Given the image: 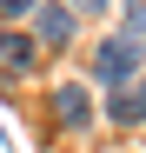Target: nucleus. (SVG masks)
I'll use <instances>...</instances> for the list:
<instances>
[{"label":"nucleus","mask_w":146,"mask_h":153,"mask_svg":"<svg viewBox=\"0 0 146 153\" xmlns=\"http://www.w3.org/2000/svg\"><path fill=\"white\" fill-rule=\"evenodd\" d=\"M27 7H40V0H0V13H27Z\"/></svg>","instance_id":"obj_7"},{"label":"nucleus","mask_w":146,"mask_h":153,"mask_svg":"<svg viewBox=\"0 0 146 153\" xmlns=\"http://www.w3.org/2000/svg\"><path fill=\"white\" fill-rule=\"evenodd\" d=\"M66 33H73V13H66V7H40L33 40H66Z\"/></svg>","instance_id":"obj_5"},{"label":"nucleus","mask_w":146,"mask_h":153,"mask_svg":"<svg viewBox=\"0 0 146 153\" xmlns=\"http://www.w3.org/2000/svg\"><path fill=\"white\" fill-rule=\"evenodd\" d=\"M126 20H133V40L146 33V0H126Z\"/></svg>","instance_id":"obj_6"},{"label":"nucleus","mask_w":146,"mask_h":153,"mask_svg":"<svg viewBox=\"0 0 146 153\" xmlns=\"http://www.w3.org/2000/svg\"><path fill=\"white\" fill-rule=\"evenodd\" d=\"M139 67H146V40H133V33H119V40H106L100 53H93V80H106V87H119V80H139Z\"/></svg>","instance_id":"obj_1"},{"label":"nucleus","mask_w":146,"mask_h":153,"mask_svg":"<svg viewBox=\"0 0 146 153\" xmlns=\"http://www.w3.org/2000/svg\"><path fill=\"white\" fill-rule=\"evenodd\" d=\"M113 120H119V126L146 120V73H139L133 87H113Z\"/></svg>","instance_id":"obj_3"},{"label":"nucleus","mask_w":146,"mask_h":153,"mask_svg":"<svg viewBox=\"0 0 146 153\" xmlns=\"http://www.w3.org/2000/svg\"><path fill=\"white\" fill-rule=\"evenodd\" d=\"M40 60V40L33 33H0V73H27Z\"/></svg>","instance_id":"obj_2"},{"label":"nucleus","mask_w":146,"mask_h":153,"mask_svg":"<svg viewBox=\"0 0 146 153\" xmlns=\"http://www.w3.org/2000/svg\"><path fill=\"white\" fill-rule=\"evenodd\" d=\"M53 113H60L66 126H80V120H86V87H60V93H53Z\"/></svg>","instance_id":"obj_4"},{"label":"nucleus","mask_w":146,"mask_h":153,"mask_svg":"<svg viewBox=\"0 0 146 153\" xmlns=\"http://www.w3.org/2000/svg\"><path fill=\"white\" fill-rule=\"evenodd\" d=\"M73 7H80V13H100V7H106V0H73Z\"/></svg>","instance_id":"obj_8"}]
</instances>
